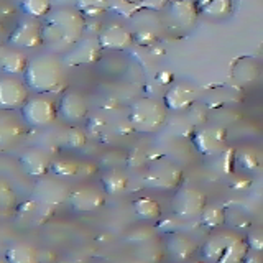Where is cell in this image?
I'll use <instances>...</instances> for the list:
<instances>
[{
    "instance_id": "obj_38",
    "label": "cell",
    "mask_w": 263,
    "mask_h": 263,
    "mask_svg": "<svg viewBox=\"0 0 263 263\" xmlns=\"http://www.w3.org/2000/svg\"><path fill=\"white\" fill-rule=\"evenodd\" d=\"M101 127H105V122L102 120V117H92L87 122V128L92 132H99Z\"/></svg>"
},
{
    "instance_id": "obj_29",
    "label": "cell",
    "mask_w": 263,
    "mask_h": 263,
    "mask_svg": "<svg viewBox=\"0 0 263 263\" xmlns=\"http://www.w3.org/2000/svg\"><path fill=\"white\" fill-rule=\"evenodd\" d=\"M81 171V164L72 161V160H54L51 161V166H49V173H53L54 176L58 178H71L76 176L78 173Z\"/></svg>"
},
{
    "instance_id": "obj_17",
    "label": "cell",
    "mask_w": 263,
    "mask_h": 263,
    "mask_svg": "<svg viewBox=\"0 0 263 263\" xmlns=\"http://www.w3.org/2000/svg\"><path fill=\"white\" fill-rule=\"evenodd\" d=\"M166 15L179 28H187L196 23L197 16H199V10L191 0H173V2L168 4Z\"/></svg>"
},
{
    "instance_id": "obj_12",
    "label": "cell",
    "mask_w": 263,
    "mask_h": 263,
    "mask_svg": "<svg viewBox=\"0 0 263 263\" xmlns=\"http://www.w3.org/2000/svg\"><path fill=\"white\" fill-rule=\"evenodd\" d=\"M104 49L99 45V40L90 38H81L76 45H72V49L66 54L64 61L69 66H84V64H94L99 61Z\"/></svg>"
},
{
    "instance_id": "obj_33",
    "label": "cell",
    "mask_w": 263,
    "mask_h": 263,
    "mask_svg": "<svg viewBox=\"0 0 263 263\" xmlns=\"http://www.w3.org/2000/svg\"><path fill=\"white\" fill-rule=\"evenodd\" d=\"M226 222L232 227L247 229L250 227V219L238 209H226Z\"/></svg>"
},
{
    "instance_id": "obj_20",
    "label": "cell",
    "mask_w": 263,
    "mask_h": 263,
    "mask_svg": "<svg viewBox=\"0 0 263 263\" xmlns=\"http://www.w3.org/2000/svg\"><path fill=\"white\" fill-rule=\"evenodd\" d=\"M237 234L232 232H219V234H214L211 235L208 240L204 242L201 253L205 260L209 261H220L222 255H224L227 245L230 243V240L235 237Z\"/></svg>"
},
{
    "instance_id": "obj_31",
    "label": "cell",
    "mask_w": 263,
    "mask_h": 263,
    "mask_svg": "<svg viewBox=\"0 0 263 263\" xmlns=\"http://www.w3.org/2000/svg\"><path fill=\"white\" fill-rule=\"evenodd\" d=\"M16 196L10 183L5 179H0V212H8L15 208Z\"/></svg>"
},
{
    "instance_id": "obj_39",
    "label": "cell",
    "mask_w": 263,
    "mask_h": 263,
    "mask_svg": "<svg viewBox=\"0 0 263 263\" xmlns=\"http://www.w3.org/2000/svg\"><path fill=\"white\" fill-rule=\"evenodd\" d=\"M173 79H175V78H173V74L170 71H161V72L156 74V81H158L160 84H163V86L171 84Z\"/></svg>"
},
{
    "instance_id": "obj_2",
    "label": "cell",
    "mask_w": 263,
    "mask_h": 263,
    "mask_svg": "<svg viewBox=\"0 0 263 263\" xmlns=\"http://www.w3.org/2000/svg\"><path fill=\"white\" fill-rule=\"evenodd\" d=\"M63 78V63L54 54H38L31 58L23 72L25 84L36 94L53 92L61 86Z\"/></svg>"
},
{
    "instance_id": "obj_37",
    "label": "cell",
    "mask_w": 263,
    "mask_h": 263,
    "mask_svg": "<svg viewBox=\"0 0 263 263\" xmlns=\"http://www.w3.org/2000/svg\"><path fill=\"white\" fill-rule=\"evenodd\" d=\"M134 40H137V43L143 45V46H150L155 43L156 36L153 35V33H148V31H142V33H137V35L134 36Z\"/></svg>"
},
{
    "instance_id": "obj_5",
    "label": "cell",
    "mask_w": 263,
    "mask_h": 263,
    "mask_svg": "<svg viewBox=\"0 0 263 263\" xmlns=\"http://www.w3.org/2000/svg\"><path fill=\"white\" fill-rule=\"evenodd\" d=\"M22 119L30 127L43 128L51 125L58 117V105L54 101L45 96H35L28 97V101L22 105Z\"/></svg>"
},
{
    "instance_id": "obj_6",
    "label": "cell",
    "mask_w": 263,
    "mask_h": 263,
    "mask_svg": "<svg viewBox=\"0 0 263 263\" xmlns=\"http://www.w3.org/2000/svg\"><path fill=\"white\" fill-rule=\"evenodd\" d=\"M205 205H208V197L201 189L181 184L179 187H176V193L173 196L171 211L178 217L191 219L199 216Z\"/></svg>"
},
{
    "instance_id": "obj_32",
    "label": "cell",
    "mask_w": 263,
    "mask_h": 263,
    "mask_svg": "<svg viewBox=\"0 0 263 263\" xmlns=\"http://www.w3.org/2000/svg\"><path fill=\"white\" fill-rule=\"evenodd\" d=\"M87 142V135L84 130H81L78 127H72L69 130H66L64 134V145L68 148H81L84 146Z\"/></svg>"
},
{
    "instance_id": "obj_27",
    "label": "cell",
    "mask_w": 263,
    "mask_h": 263,
    "mask_svg": "<svg viewBox=\"0 0 263 263\" xmlns=\"http://www.w3.org/2000/svg\"><path fill=\"white\" fill-rule=\"evenodd\" d=\"M199 216L201 224L208 229H219L226 224V209L219 208V205H209V208L205 205Z\"/></svg>"
},
{
    "instance_id": "obj_9",
    "label": "cell",
    "mask_w": 263,
    "mask_h": 263,
    "mask_svg": "<svg viewBox=\"0 0 263 263\" xmlns=\"http://www.w3.org/2000/svg\"><path fill=\"white\" fill-rule=\"evenodd\" d=\"M193 143L196 150L204 156H217L226 150L227 130L222 127H205L194 134Z\"/></svg>"
},
{
    "instance_id": "obj_36",
    "label": "cell",
    "mask_w": 263,
    "mask_h": 263,
    "mask_svg": "<svg viewBox=\"0 0 263 263\" xmlns=\"http://www.w3.org/2000/svg\"><path fill=\"white\" fill-rule=\"evenodd\" d=\"M156 229L168 235V234H173V232H178V222L175 219H171V217H164V219L158 220Z\"/></svg>"
},
{
    "instance_id": "obj_24",
    "label": "cell",
    "mask_w": 263,
    "mask_h": 263,
    "mask_svg": "<svg viewBox=\"0 0 263 263\" xmlns=\"http://www.w3.org/2000/svg\"><path fill=\"white\" fill-rule=\"evenodd\" d=\"M28 58L20 51H8L0 58V69L8 76H23Z\"/></svg>"
},
{
    "instance_id": "obj_28",
    "label": "cell",
    "mask_w": 263,
    "mask_h": 263,
    "mask_svg": "<svg viewBox=\"0 0 263 263\" xmlns=\"http://www.w3.org/2000/svg\"><path fill=\"white\" fill-rule=\"evenodd\" d=\"M20 8L30 18H43L51 12V0H22Z\"/></svg>"
},
{
    "instance_id": "obj_34",
    "label": "cell",
    "mask_w": 263,
    "mask_h": 263,
    "mask_svg": "<svg viewBox=\"0 0 263 263\" xmlns=\"http://www.w3.org/2000/svg\"><path fill=\"white\" fill-rule=\"evenodd\" d=\"M245 240L250 250L263 252V227H253L252 230H249V235H247Z\"/></svg>"
},
{
    "instance_id": "obj_35",
    "label": "cell",
    "mask_w": 263,
    "mask_h": 263,
    "mask_svg": "<svg viewBox=\"0 0 263 263\" xmlns=\"http://www.w3.org/2000/svg\"><path fill=\"white\" fill-rule=\"evenodd\" d=\"M146 163V153H143L142 150H132L128 158H127V166L128 168H142Z\"/></svg>"
},
{
    "instance_id": "obj_23",
    "label": "cell",
    "mask_w": 263,
    "mask_h": 263,
    "mask_svg": "<svg viewBox=\"0 0 263 263\" xmlns=\"http://www.w3.org/2000/svg\"><path fill=\"white\" fill-rule=\"evenodd\" d=\"M5 260L10 263H35L38 261V250L30 243L16 242L7 249Z\"/></svg>"
},
{
    "instance_id": "obj_15",
    "label": "cell",
    "mask_w": 263,
    "mask_h": 263,
    "mask_svg": "<svg viewBox=\"0 0 263 263\" xmlns=\"http://www.w3.org/2000/svg\"><path fill=\"white\" fill-rule=\"evenodd\" d=\"M194 102H196V90L189 84H184V82L173 84L163 97V104L166 107V110H173V112L187 110Z\"/></svg>"
},
{
    "instance_id": "obj_14",
    "label": "cell",
    "mask_w": 263,
    "mask_h": 263,
    "mask_svg": "<svg viewBox=\"0 0 263 263\" xmlns=\"http://www.w3.org/2000/svg\"><path fill=\"white\" fill-rule=\"evenodd\" d=\"M97 40L102 49H107V51H123V49H127L134 43V35L125 27L114 23L102 28Z\"/></svg>"
},
{
    "instance_id": "obj_16",
    "label": "cell",
    "mask_w": 263,
    "mask_h": 263,
    "mask_svg": "<svg viewBox=\"0 0 263 263\" xmlns=\"http://www.w3.org/2000/svg\"><path fill=\"white\" fill-rule=\"evenodd\" d=\"M20 166L33 178H43L49 173L51 158L41 148H28L20 155Z\"/></svg>"
},
{
    "instance_id": "obj_30",
    "label": "cell",
    "mask_w": 263,
    "mask_h": 263,
    "mask_svg": "<svg viewBox=\"0 0 263 263\" xmlns=\"http://www.w3.org/2000/svg\"><path fill=\"white\" fill-rule=\"evenodd\" d=\"M235 163L245 171H255L260 164L258 153L250 150V148H245V150H240L235 155Z\"/></svg>"
},
{
    "instance_id": "obj_11",
    "label": "cell",
    "mask_w": 263,
    "mask_h": 263,
    "mask_svg": "<svg viewBox=\"0 0 263 263\" xmlns=\"http://www.w3.org/2000/svg\"><path fill=\"white\" fill-rule=\"evenodd\" d=\"M87 112L89 105L86 97L78 90H66L58 102V115H61V119L69 123H76L86 119Z\"/></svg>"
},
{
    "instance_id": "obj_25",
    "label": "cell",
    "mask_w": 263,
    "mask_h": 263,
    "mask_svg": "<svg viewBox=\"0 0 263 263\" xmlns=\"http://www.w3.org/2000/svg\"><path fill=\"white\" fill-rule=\"evenodd\" d=\"M132 205L137 216L143 220H158L161 217V205L152 197H138L132 202Z\"/></svg>"
},
{
    "instance_id": "obj_10",
    "label": "cell",
    "mask_w": 263,
    "mask_h": 263,
    "mask_svg": "<svg viewBox=\"0 0 263 263\" xmlns=\"http://www.w3.org/2000/svg\"><path fill=\"white\" fill-rule=\"evenodd\" d=\"M68 204L74 212L89 214L96 212L104 208L105 204V193L97 191L96 187H78L69 191Z\"/></svg>"
},
{
    "instance_id": "obj_3",
    "label": "cell",
    "mask_w": 263,
    "mask_h": 263,
    "mask_svg": "<svg viewBox=\"0 0 263 263\" xmlns=\"http://www.w3.org/2000/svg\"><path fill=\"white\" fill-rule=\"evenodd\" d=\"M128 122L134 130L142 134H153L166 122V107L152 97L138 99L130 105Z\"/></svg>"
},
{
    "instance_id": "obj_26",
    "label": "cell",
    "mask_w": 263,
    "mask_h": 263,
    "mask_svg": "<svg viewBox=\"0 0 263 263\" xmlns=\"http://www.w3.org/2000/svg\"><path fill=\"white\" fill-rule=\"evenodd\" d=\"M247 252H249V245H247V240L242 238L240 235H235L230 243L227 245V249L222 255V258L219 263H238L243 261Z\"/></svg>"
},
{
    "instance_id": "obj_8",
    "label": "cell",
    "mask_w": 263,
    "mask_h": 263,
    "mask_svg": "<svg viewBox=\"0 0 263 263\" xmlns=\"http://www.w3.org/2000/svg\"><path fill=\"white\" fill-rule=\"evenodd\" d=\"M8 45L18 49H33L43 45V33L41 23L38 18H25L22 20L8 36Z\"/></svg>"
},
{
    "instance_id": "obj_22",
    "label": "cell",
    "mask_w": 263,
    "mask_h": 263,
    "mask_svg": "<svg viewBox=\"0 0 263 263\" xmlns=\"http://www.w3.org/2000/svg\"><path fill=\"white\" fill-rule=\"evenodd\" d=\"M128 179L125 173L120 170H109L101 178V186L107 196H119L127 189Z\"/></svg>"
},
{
    "instance_id": "obj_7",
    "label": "cell",
    "mask_w": 263,
    "mask_h": 263,
    "mask_svg": "<svg viewBox=\"0 0 263 263\" xmlns=\"http://www.w3.org/2000/svg\"><path fill=\"white\" fill-rule=\"evenodd\" d=\"M30 89L23 79L16 76L0 78V110L12 112L22 109V105L28 101Z\"/></svg>"
},
{
    "instance_id": "obj_1",
    "label": "cell",
    "mask_w": 263,
    "mask_h": 263,
    "mask_svg": "<svg viewBox=\"0 0 263 263\" xmlns=\"http://www.w3.org/2000/svg\"><path fill=\"white\" fill-rule=\"evenodd\" d=\"M86 31V20L82 13L72 8H60L46 15L45 23L41 25L43 45L53 49H66L76 45Z\"/></svg>"
},
{
    "instance_id": "obj_19",
    "label": "cell",
    "mask_w": 263,
    "mask_h": 263,
    "mask_svg": "<svg viewBox=\"0 0 263 263\" xmlns=\"http://www.w3.org/2000/svg\"><path fill=\"white\" fill-rule=\"evenodd\" d=\"M196 243L191 237H187L184 234L179 232H173L168 234V240H166V250L175 260H187L193 257V253L196 252Z\"/></svg>"
},
{
    "instance_id": "obj_21",
    "label": "cell",
    "mask_w": 263,
    "mask_h": 263,
    "mask_svg": "<svg viewBox=\"0 0 263 263\" xmlns=\"http://www.w3.org/2000/svg\"><path fill=\"white\" fill-rule=\"evenodd\" d=\"M196 7L199 13L209 18H224L232 12V0H196Z\"/></svg>"
},
{
    "instance_id": "obj_4",
    "label": "cell",
    "mask_w": 263,
    "mask_h": 263,
    "mask_svg": "<svg viewBox=\"0 0 263 263\" xmlns=\"http://www.w3.org/2000/svg\"><path fill=\"white\" fill-rule=\"evenodd\" d=\"M145 186L160 191H171L183 184L184 173L176 163L168 158H156L148 163L145 171Z\"/></svg>"
},
{
    "instance_id": "obj_13",
    "label": "cell",
    "mask_w": 263,
    "mask_h": 263,
    "mask_svg": "<svg viewBox=\"0 0 263 263\" xmlns=\"http://www.w3.org/2000/svg\"><path fill=\"white\" fill-rule=\"evenodd\" d=\"M69 196V189L56 179H41L33 189V199L48 208L64 202Z\"/></svg>"
},
{
    "instance_id": "obj_18",
    "label": "cell",
    "mask_w": 263,
    "mask_h": 263,
    "mask_svg": "<svg viewBox=\"0 0 263 263\" xmlns=\"http://www.w3.org/2000/svg\"><path fill=\"white\" fill-rule=\"evenodd\" d=\"M23 125L12 115H2L0 117V150H8L15 146L23 137Z\"/></svg>"
}]
</instances>
